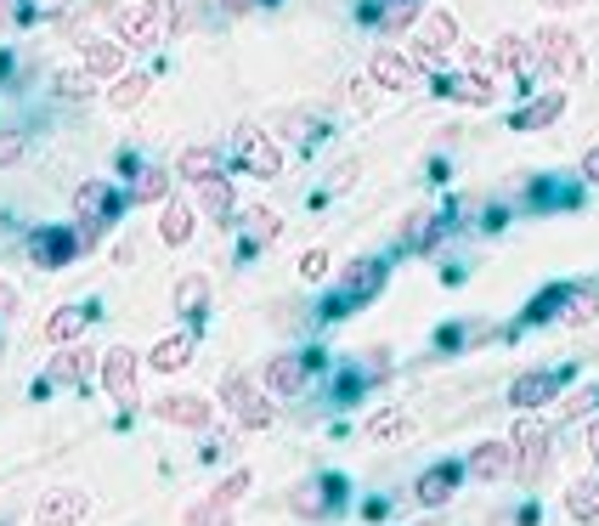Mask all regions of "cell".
I'll list each match as a JSON object with an SVG mask.
<instances>
[{"label": "cell", "mask_w": 599, "mask_h": 526, "mask_svg": "<svg viewBox=\"0 0 599 526\" xmlns=\"http://www.w3.org/2000/svg\"><path fill=\"white\" fill-rule=\"evenodd\" d=\"M509 448H515V475H521V482L532 487L537 475H543V464H548V448H555V430H548L537 413H526V419L515 424Z\"/></svg>", "instance_id": "cell-7"}, {"label": "cell", "mask_w": 599, "mask_h": 526, "mask_svg": "<svg viewBox=\"0 0 599 526\" xmlns=\"http://www.w3.org/2000/svg\"><path fill=\"white\" fill-rule=\"evenodd\" d=\"M165 40V18L159 7L147 0V7H125L119 12V45H136V52H147V45H159Z\"/></svg>", "instance_id": "cell-16"}, {"label": "cell", "mask_w": 599, "mask_h": 526, "mask_svg": "<svg viewBox=\"0 0 599 526\" xmlns=\"http://www.w3.org/2000/svg\"><path fill=\"white\" fill-rule=\"evenodd\" d=\"M396 436H408V413L402 408H379L368 419V442H396Z\"/></svg>", "instance_id": "cell-40"}, {"label": "cell", "mask_w": 599, "mask_h": 526, "mask_svg": "<svg viewBox=\"0 0 599 526\" xmlns=\"http://www.w3.org/2000/svg\"><path fill=\"white\" fill-rule=\"evenodd\" d=\"M548 7H560V12H566V7H582V0H548Z\"/></svg>", "instance_id": "cell-54"}, {"label": "cell", "mask_w": 599, "mask_h": 526, "mask_svg": "<svg viewBox=\"0 0 599 526\" xmlns=\"http://www.w3.org/2000/svg\"><path fill=\"white\" fill-rule=\"evenodd\" d=\"M91 515V498L80 487H57L34 504V526H80Z\"/></svg>", "instance_id": "cell-15"}, {"label": "cell", "mask_w": 599, "mask_h": 526, "mask_svg": "<svg viewBox=\"0 0 599 526\" xmlns=\"http://www.w3.org/2000/svg\"><path fill=\"white\" fill-rule=\"evenodd\" d=\"M464 475L470 482H504V475H515V448L509 442H481L464 459Z\"/></svg>", "instance_id": "cell-18"}, {"label": "cell", "mask_w": 599, "mask_h": 526, "mask_svg": "<svg viewBox=\"0 0 599 526\" xmlns=\"http://www.w3.org/2000/svg\"><path fill=\"white\" fill-rule=\"evenodd\" d=\"M566 114V91H543L537 103H526L521 114H509V130H543Z\"/></svg>", "instance_id": "cell-28"}, {"label": "cell", "mask_w": 599, "mask_h": 526, "mask_svg": "<svg viewBox=\"0 0 599 526\" xmlns=\"http://www.w3.org/2000/svg\"><path fill=\"white\" fill-rule=\"evenodd\" d=\"M560 386H566V368H526V374L509 379V408L537 413L543 402H555V397H560Z\"/></svg>", "instance_id": "cell-11"}, {"label": "cell", "mask_w": 599, "mask_h": 526, "mask_svg": "<svg viewBox=\"0 0 599 526\" xmlns=\"http://www.w3.org/2000/svg\"><path fill=\"white\" fill-rule=\"evenodd\" d=\"M492 57H497V69H509L515 80H532V74H537L532 45H526V40H515V34H504V40H497V52H492Z\"/></svg>", "instance_id": "cell-37"}, {"label": "cell", "mask_w": 599, "mask_h": 526, "mask_svg": "<svg viewBox=\"0 0 599 526\" xmlns=\"http://www.w3.org/2000/svg\"><path fill=\"white\" fill-rule=\"evenodd\" d=\"M96 312H85V306H57L52 317H45V328H40V340L45 346H74L80 334H85V323H91Z\"/></svg>", "instance_id": "cell-25"}, {"label": "cell", "mask_w": 599, "mask_h": 526, "mask_svg": "<svg viewBox=\"0 0 599 526\" xmlns=\"http://www.w3.org/2000/svg\"><path fill=\"white\" fill-rule=\"evenodd\" d=\"M243 244H238V261H255L266 244H277V238H283V221L272 215V210H243Z\"/></svg>", "instance_id": "cell-21"}, {"label": "cell", "mask_w": 599, "mask_h": 526, "mask_svg": "<svg viewBox=\"0 0 599 526\" xmlns=\"http://www.w3.org/2000/svg\"><path fill=\"white\" fill-rule=\"evenodd\" d=\"M435 91H441V97H459V103H475V108L497 103V80H492L486 69H470V74H441V80H435Z\"/></svg>", "instance_id": "cell-17"}, {"label": "cell", "mask_w": 599, "mask_h": 526, "mask_svg": "<svg viewBox=\"0 0 599 526\" xmlns=\"http://www.w3.org/2000/svg\"><path fill=\"white\" fill-rule=\"evenodd\" d=\"M192 351H198V334L192 328H181V334H165V340L147 351V368H159V374H176V368H187L192 362Z\"/></svg>", "instance_id": "cell-24"}, {"label": "cell", "mask_w": 599, "mask_h": 526, "mask_svg": "<svg viewBox=\"0 0 599 526\" xmlns=\"http://www.w3.org/2000/svg\"><path fill=\"white\" fill-rule=\"evenodd\" d=\"M537 520H543V509H537V504H521V509L509 515V526H537Z\"/></svg>", "instance_id": "cell-52"}, {"label": "cell", "mask_w": 599, "mask_h": 526, "mask_svg": "<svg viewBox=\"0 0 599 526\" xmlns=\"http://www.w3.org/2000/svg\"><path fill=\"white\" fill-rule=\"evenodd\" d=\"M566 515L577 526H599V475H577L566 487Z\"/></svg>", "instance_id": "cell-30"}, {"label": "cell", "mask_w": 599, "mask_h": 526, "mask_svg": "<svg viewBox=\"0 0 599 526\" xmlns=\"http://www.w3.org/2000/svg\"><path fill=\"white\" fill-rule=\"evenodd\" d=\"M368 386H374V374H368V368H357V362H345V368L334 374V391H328V402H334V408H351V402H357Z\"/></svg>", "instance_id": "cell-38"}, {"label": "cell", "mask_w": 599, "mask_h": 526, "mask_svg": "<svg viewBox=\"0 0 599 526\" xmlns=\"http://www.w3.org/2000/svg\"><path fill=\"white\" fill-rule=\"evenodd\" d=\"M588 453H593V459H599V419H593V424H588Z\"/></svg>", "instance_id": "cell-53"}, {"label": "cell", "mask_w": 599, "mask_h": 526, "mask_svg": "<svg viewBox=\"0 0 599 526\" xmlns=\"http://www.w3.org/2000/svg\"><path fill=\"white\" fill-rule=\"evenodd\" d=\"M566 301H571V283H548V290H537V295L526 301V312H521V328H543V323H555V317L566 312Z\"/></svg>", "instance_id": "cell-26"}, {"label": "cell", "mask_w": 599, "mask_h": 526, "mask_svg": "<svg viewBox=\"0 0 599 526\" xmlns=\"http://www.w3.org/2000/svg\"><path fill=\"white\" fill-rule=\"evenodd\" d=\"M453 45H459V18L453 12H430L419 40H413V63L419 69H441L446 57H453Z\"/></svg>", "instance_id": "cell-9"}, {"label": "cell", "mask_w": 599, "mask_h": 526, "mask_svg": "<svg viewBox=\"0 0 599 526\" xmlns=\"http://www.w3.org/2000/svg\"><path fill=\"white\" fill-rule=\"evenodd\" d=\"M74 0H29V18H63Z\"/></svg>", "instance_id": "cell-48"}, {"label": "cell", "mask_w": 599, "mask_h": 526, "mask_svg": "<svg viewBox=\"0 0 599 526\" xmlns=\"http://www.w3.org/2000/svg\"><path fill=\"white\" fill-rule=\"evenodd\" d=\"M249 482H255V475H249V470H232V475H227V482H221V487H216V493H210V498H216V504H227V509H232V504H238V498H243V493H249Z\"/></svg>", "instance_id": "cell-42"}, {"label": "cell", "mask_w": 599, "mask_h": 526, "mask_svg": "<svg viewBox=\"0 0 599 526\" xmlns=\"http://www.w3.org/2000/svg\"><path fill=\"white\" fill-rule=\"evenodd\" d=\"M23 154H29V130L7 125V130H0V165H18Z\"/></svg>", "instance_id": "cell-43"}, {"label": "cell", "mask_w": 599, "mask_h": 526, "mask_svg": "<svg viewBox=\"0 0 599 526\" xmlns=\"http://www.w3.org/2000/svg\"><path fill=\"white\" fill-rule=\"evenodd\" d=\"M577 176H582L588 187H599V148H588V154H582V165H577Z\"/></svg>", "instance_id": "cell-51"}, {"label": "cell", "mask_w": 599, "mask_h": 526, "mask_svg": "<svg viewBox=\"0 0 599 526\" xmlns=\"http://www.w3.org/2000/svg\"><path fill=\"white\" fill-rule=\"evenodd\" d=\"M192 227H198V210L192 204H181V199H165L159 204V238H165L170 250L192 244Z\"/></svg>", "instance_id": "cell-27"}, {"label": "cell", "mask_w": 599, "mask_h": 526, "mask_svg": "<svg viewBox=\"0 0 599 526\" xmlns=\"http://www.w3.org/2000/svg\"><path fill=\"white\" fill-rule=\"evenodd\" d=\"M187 526H232V509L216 504V498H204V504H192V509H187Z\"/></svg>", "instance_id": "cell-41"}, {"label": "cell", "mask_w": 599, "mask_h": 526, "mask_svg": "<svg viewBox=\"0 0 599 526\" xmlns=\"http://www.w3.org/2000/svg\"><path fill=\"white\" fill-rule=\"evenodd\" d=\"M368 74H374V85H385V91H413V85H419V63L402 57V52H374Z\"/></svg>", "instance_id": "cell-23"}, {"label": "cell", "mask_w": 599, "mask_h": 526, "mask_svg": "<svg viewBox=\"0 0 599 526\" xmlns=\"http://www.w3.org/2000/svg\"><path fill=\"white\" fill-rule=\"evenodd\" d=\"M593 408H599V386L582 391V397H571V402H566V419H582V413H593Z\"/></svg>", "instance_id": "cell-49"}, {"label": "cell", "mask_w": 599, "mask_h": 526, "mask_svg": "<svg viewBox=\"0 0 599 526\" xmlns=\"http://www.w3.org/2000/svg\"><path fill=\"white\" fill-rule=\"evenodd\" d=\"M125 199H130V204H165V199H170V170H159V165H141Z\"/></svg>", "instance_id": "cell-34"}, {"label": "cell", "mask_w": 599, "mask_h": 526, "mask_svg": "<svg viewBox=\"0 0 599 526\" xmlns=\"http://www.w3.org/2000/svg\"><path fill=\"white\" fill-rule=\"evenodd\" d=\"M232 159H238L243 176H261V181H277L283 176V148H277L266 130H255V125H243L232 136Z\"/></svg>", "instance_id": "cell-8"}, {"label": "cell", "mask_w": 599, "mask_h": 526, "mask_svg": "<svg viewBox=\"0 0 599 526\" xmlns=\"http://www.w3.org/2000/svg\"><path fill=\"white\" fill-rule=\"evenodd\" d=\"M12 312H18V283H12V277H0V323H7Z\"/></svg>", "instance_id": "cell-50"}, {"label": "cell", "mask_w": 599, "mask_h": 526, "mask_svg": "<svg viewBox=\"0 0 599 526\" xmlns=\"http://www.w3.org/2000/svg\"><path fill=\"white\" fill-rule=\"evenodd\" d=\"M80 57H85V74H108V80H119L125 45H119V40H85V34H80Z\"/></svg>", "instance_id": "cell-31"}, {"label": "cell", "mask_w": 599, "mask_h": 526, "mask_svg": "<svg viewBox=\"0 0 599 526\" xmlns=\"http://www.w3.org/2000/svg\"><path fill=\"white\" fill-rule=\"evenodd\" d=\"M385 277H390V266L385 261H374V255H362V261H351L339 272V283H334V295L323 301V323H339V317H351L357 306H368L379 290H385Z\"/></svg>", "instance_id": "cell-1"}, {"label": "cell", "mask_w": 599, "mask_h": 526, "mask_svg": "<svg viewBox=\"0 0 599 526\" xmlns=\"http://www.w3.org/2000/svg\"><path fill=\"white\" fill-rule=\"evenodd\" d=\"M577 204H582V187H566L555 176H532L526 199H521V210H577Z\"/></svg>", "instance_id": "cell-20"}, {"label": "cell", "mask_w": 599, "mask_h": 526, "mask_svg": "<svg viewBox=\"0 0 599 526\" xmlns=\"http://www.w3.org/2000/svg\"><path fill=\"white\" fill-rule=\"evenodd\" d=\"M154 419L181 424V430H204V424L216 419V402H210V397H198V391H176V397L154 402Z\"/></svg>", "instance_id": "cell-14"}, {"label": "cell", "mask_w": 599, "mask_h": 526, "mask_svg": "<svg viewBox=\"0 0 599 526\" xmlns=\"http://www.w3.org/2000/svg\"><path fill=\"white\" fill-rule=\"evenodd\" d=\"M300 277H306V283H323V277H328V250H306V255H300Z\"/></svg>", "instance_id": "cell-44"}, {"label": "cell", "mask_w": 599, "mask_h": 526, "mask_svg": "<svg viewBox=\"0 0 599 526\" xmlns=\"http://www.w3.org/2000/svg\"><path fill=\"white\" fill-rule=\"evenodd\" d=\"M345 509V475H312V482L288 487V515L300 520H328Z\"/></svg>", "instance_id": "cell-6"}, {"label": "cell", "mask_w": 599, "mask_h": 526, "mask_svg": "<svg viewBox=\"0 0 599 526\" xmlns=\"http://www.w3.org/2000/svg\"><path fill=\"white\" fill-rule=\"evenodd\" d=\"M198 210H204L210 221H227L238 210L232 199V176H210V181H198Z\"/></svg>", "instance_id": "cell-33"}, {"label": "cell", "mask_w": 599, "mask_h": 526, "mask_svg": "<svg viewBox=\"0 0 599 526\" xmlns=\"http://www.w3.org/2000/svg\"><path fill=\"white\" fill-rule=\"evenodd\" d=\"M537 57L548 74H577V34L571 29H537Z\"/></svg>", "instance_id": "cell-19"}, {"label": "cell", "mask_w": 599, "mask_h": 526, "mask_svg": "<svg viewBox=\"0 0 599 526\" xmlns=\"http://www.w3.org/2000/svg\"><path fill=\"white\" fill-rule=\"evenodd\" d=\"M119 210H125V193H114L108 181H80V187H74V215H80L85 227H108Z\"/></svg>", "instance_id": "cell-13"}, {"label": "cell", "mask_w": 599, "mask_h": 526, "mask_svg": "<svg viewBox=\"0 0 599 526\" xmlns=\"http://www.w3.org/2000/svg\"><path fill=\"white\" fill-rule=\"evenodd\" d=\"M147 85H154V80H147V74H119L114 85H108V108H119V114H130L141 97H147Z\"/></svg>", "instance_id": "cell-39"}, {"label": "cell", "mask_w": 599, "mask_h": 526, "mask_svg": "<svg viewBox=\"0 0 599 526\" xmlns=\"http://www.w3.org/2000/svg\"><path fill=\"white\" fill-rule=\"evenodd\" d=\"M96 232L103 227H40V232H29V261L40 266V272H63V266H74L80 261V250H91L96 244Z\"/></svg>", "instance_id": "cell-2"}, {"label": "cell", "mask_w": 599, "mask_h": 526, "mask_svg": "<svg viewBox=\"0 0 599 526\" xmlns=\"http://www.w3.org/2000/svg\"><path fill=\"white\" fill-rule=\"evenodd\" d=\"M593 317H599V283H571V301H566L560 323L566 328H588Z\"/></svg>", "instance_id": "cell-36"}, {"label": "cell", "mask_w": 599, "mask_h": 526, "mask_svg": "<svg viewBox=\"0 0 599 526\" xmlns=\"http://www.w3.org/2000/svg\"><path fill=\"white\" fill-rule=\"evenodd\" d=\"M459 487H464V459H435L419 482H413V504L419 509H441Z\"/></svg>", "instance_id": "cell-12"}, {"label": "cell", "mask_w": 599, "mask_h": 526, "mask_svg": "<svg viewBox=\"0 0 599 526\" xmlns=\"http://www.w3.org/2000/svg\"><path fill=\"white\" fill-rule=\"evenodd\" d=\"M96 362H103V357H96L91 346H63L52 362H45V374L34 379V402H45V397H52L57 386H69V391H85V386H91V374H96Z\"/></svg>", "instance_id": "cell-5"}, {"label": "cell", "mask_w": 599, "mask_h": 526, "mask_svg": "<svg viewBox=\"0 0 599 526\" xmlns=\"http://www.w3.org/2000/svg\"><path fill=\"white\" fill-rule=\"evenodd\" d=\"M446 232H453V210H441V215H408V227H402V250H408V255H413V250L430 255Z\"/></svg>", "instance_id": "cell-22"}, {"label": "cell", "mask_w": 599, "mask_h": 526, "mask_svg": "<svg viewBox=\"0 0 599 526\" xmlns=\"http://www.w3.org/2000/svg\"><path fill=\"white\" fill-rule=\"evenodd\" d=\"M96 374H103V391H108L119 408H130V402H136L141 357H136L130 346H108V351H103V362H96Z\"/></svg>", "instance_id": "cell-10"}, {"label": "cell", "mask_w": 599, "mask_h": 526, "mask_svg": "<svg viewBox=\"0 0 599 526\" xmlns=\"http://www.w3.org/2000/svg\"><path fill=\"white\" fill-rule=\"evenodd\" d=\"M419 7H424V0H374L362 18H374L385 34H402L408 23H419Z\"/></svg>", "instance_id": "cell-32"}, {"label": "cell", "mask_w": 599, "mask_h": 526, "mask_svg": "<svg viewBox=\"0 0 599 526\" xmlns=\"http://www.w3.org/2000/svg\"><path fill=\"white\" fill-rule=\"evenodd\" d=\"M63 97H91V74H57Z\"/></svg>", "instance_id": "cell-47"}, {"label": "cell", "mask_w": 599, "mask_h": 526, "mask_svg": "<svg viewBox=\"0 0 599 526\" xmlns=\"http://www.w3.org/2000/svg\"><path fill=\"white\" fill-rule=\"evenodd\" d=\"M204 306H210V277H204V272H187V277L176 283V312H181L187 323H198V317H204Z\"/></svg>", "instance_id": "cell-35"}, {"label": "cell", "mask_w": 599, "mask_h": 526, "mask_svg": "<svg viewBox=\"0 0 599 526\" xmlns=\"http://www.w3.org/2000/svg\"><path fill=\"white\" fill-rule=\"evenodd\" d=\"M227 170V159H221V148H210V141H198V148H187L181 159H176V176L181 181H210V176H221Z\"/></svg>", "instance_id": "cell-29"}, {"label": "cell", "mask_w": 599, "mask_h": 526, "mask_svg": "<svg viewBox=\"0 0 599 526\" xmlns=\"http://www.w3.org/2000/svg\"><path fill=\"white\" fill-rule=\"evenodd\" d=\"M323 368H328L323 351H277V357H266V368H261V391H266L272 402H288V397L306 391L312 374H323Z\"/></svg>", "instance_id": "cell-3"}, {"label": "cell", "mask_w": 599, "mask_h": 526, "mask_svg": "<svg viewBox=\"0 0 599 526\" xmlns=\"http://www.w3.org/2000/svg\"><path fill=\"white\" fill-rule=\"evenodd\" d=\"M221 408H227L243 430H266V424L277 419V402H272L249 374H227V379H221Z\"/></svg>", "instance_id": "cell-4"}, {"label": "cell", "mask_w": 599, "mask_h": 526, "mask_svg": "<svg viewBox=\"0 0 599 526\" xmlns=\"http://www.w3.org/2000/svg\"><path fill=\"white\" fill-rule=\"evenodd\" d=\"M12 23H29V0H0V29Z\"/></svg>", "instance_id": "cell-46"}, {"label": "cell", "mask_w": 599, "mask_h": 526, "mask_svg": "<svg viewBox=\"0 0 599 526\" xmlns=\"http://www.w3.org/2000/svg\"><path fill=\"white\" fill-rule=\"evenodd\" d=\"M459 346H470V328H464V323L435 328V351H459Z\"/></svg>", "instance_id": "cell-45"}]
</instances>
